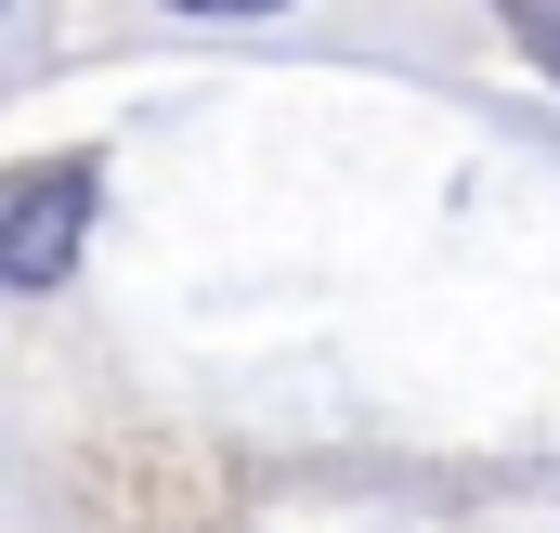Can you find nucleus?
<instances>
[{
    "instance_id": "1",
    "label": "nucleus",
    "mask_w": 560,
    "mask_h": 533,
    "mask_svg": "<svg viewBox=\"0 0 560 533\" xmlns=\"http://www.w3.org/2000/svg\"><path fill=\"white\" fill-rule=\"evenodd\" d=\"M92 235V156H52L0 196V286H66Z\"/></svg>"
},
{
    "instance_id": "2",
    "label": "nucleus",
    "mask_w": 560,
    "mask_h": 533,
    "mask_svg": "<svg viewBox=\"0 0 560 533\" xmlns=\"http://www.w3.org/2000/svg\"><path fill=\"white\" fill-rule=\"evenodd\" d=\"M170 13H287V0H170Z\"/></svg>"
}]
</instances>
